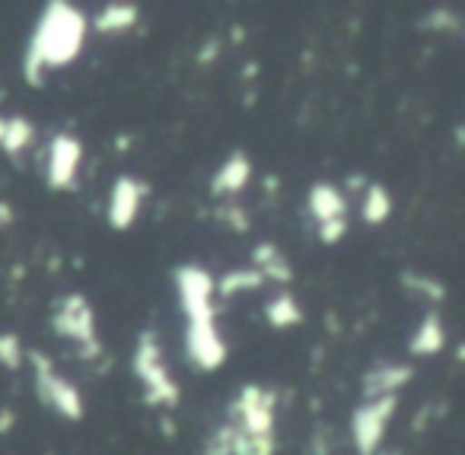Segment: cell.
<instances>
[{
    "label": "cell",
    "mask_w": 465,
    "mask_h": 455,
    "mask_svg": "<svg viewBox=\"0 0 465 455\" xmlns=\"http://www.w3.org/2000/svg\"><path fill=\"white\" fill-rule=\"evenodd\" d=\"M86 16L77 7L64 4V0H52L42 14V20L35 23V33L29 39L26 61H23V77L26 84L42 86L45 84V71L52 67H67L86 42Z\"/></svg>",
    "instance_id": "obj_1"
},
{
    "label": "cell",
    "mask_w": 465,
    "mask_h": 455,
    "mask_svg": "<svg viewBox=\"0 0 465 455\" xmlns=\"http://www.w3.org/2000/svg\"><path fill=\"white\" fill-rule=\"evenodd\" d=\"M131 370L143 382V401L153 408H175L179 404V382L173 379V372L163 363V347L156 331H141L131 357Z\"/></svg>",
    "instance_id": "obj_2"
},
{
    "label": "cell",
    "mask_w": 465,
    "mask_h": 455,
    "mask_svg": "<svg viewBox=\"0 0 465 455\" xmlns=\"http://www.w3.org/2000/svg\"><path fill=\"white\" fill-rule=\"evenodd\" d=\"M52 331L61 334V338H71L80 347L84 360H96L103 353L99 331H96V315H93V306L84 293H67L58 302V309L52 315Z\"/></svg>",
    "instance_id": "obj_3"
},
{
    "label": "cell",
    "mask_w": 465,
    "mask_h": 455,
    "mask_svg": "<svg viewBox=\"0 0 465 455\" xmlns=\"http://www.w3.org/2000/svg\"><path fill=\"white\" fill-rule=\"evenodd\" d=\"M274 408L278 395L262 385H242L240 395L226 408V423L240 433H274Z\"/></svg>",
    "instance_id": "obj_4"
},
{
    "label": "cell",
    "mask_w": 465,
    "mask_h": 455,
    "mask_svg": "<svg viewBox=\"0 0 465 455\" xmlns=\"http://www.w3.org/2000/svg\"><path fill=\"white\" fill-rule=\"evenodd\" d=\"M29 360H33V370H35V395H39L48 408L58 410L61 417H67V420H80L86 408H84V395L77 391V385L67 382L64 376L54 372L48 353L33 351L29 353Z\"/></svg>",
    "instance_id": "obj_5"
},
{
    "label": "cell",
    "mask_w": 465,
    "mask_h": 455,
    "mask_svg": "<svg viewBox=\"0 0 465 455\" xmlns=\"http://www.w3.org/2000/svg\"><path fill=\"white\" fill-rule=\"evenodd\" d=\"M179 306L192 321H213V277L198 264H179L173 274Z\"/></svg>",
    "instance_id": "obj_6"
},
{
    "label": "cell",
    "mask_w": 465,
    "mask_h": 455,
    "mask_svg": "<svg viewBox=\"0 0 465 455\" xmlns=\"http://www.w3.org/2000/svg\"><path fill=\"white\" fill-rule=\"evenodd\" d=\"M395 408H399V395L363 401L361 408L354 410V417H351V433H354L357 455H376L380 452L382 433H386Z\"/></svg>",
    "instance_id": "obj_7"
},
{
    "label": "cell",
    "mask_w": 465,
    "mask_h": 455,
    "mask_svg": "<svg viewBox=\"0 0 465 455\" xmlns=\"http://www.w3.org/2000/svg\"><path fill=\"white\" fill-rule=\"evenodd\" d=\"M185 351L201 372L220 370L226 363V344L217 331V321H192L185 331Z\"/></svg>",
    "instance_id": "obj_8"
},
{
    "label": "cell",
    "mask_w": 465,
    "mask_h": 455,
    "mask_svg": "<svg viewBox=\"0 0 465 455\" xmlns=\"http://www.w3.org/2000/svg\"><path fill=\"white\" fill-rule=\"evenodd\" d=\"M80 156H84V147H80L77 137L54 134L52 137V147H48V169H45L48 188H54V192L74 188V182H77Z\"/></svg>",
    "instance_id": "obj_9"
},
{
    "label": "cell",
    "mask_w": 465,
    "mask_h": 455,
    "mask_svg": "<svg viewBox=\"0 0 465 455\" xmlns=\"http://www.w3.org/2000/svg\"><path fill=\"white\" fill-rule=\"evenodd\" d=\"M143 198H147V185H143L141 179L118 175L115 185H112V194H109V213H105V220H109L112 230L124 232L128 226H134Z\"/></svg>",
    "instance_id": "obj_10"
},
{
    "label": "cell",
    "mask_w": 465,
    "mask_h": 455,
    "mask_svg": "<svg viewBox=\"0 0 465 455\" xmlns=\"http://www.w3.org/2000/svg\"><path fill=\"white\" fill-rule=\"evenodd\" d=\"M414 370L405 363H392V366H376L363 376V401H376V398H389L399 395V389H405L411 382Z\"/></svg>",
    "instance_id": "obj_11"
},
{
    "label": "cell",
    "mask_w": 465,
    "mask_h": 455,
    "mask_svg": "<svg viewBox=\"0 0 465 455\" xmlns=\"http://www.w3.org/2000/svg\"><path fill=\"white\" fill-rule=\"evenodd\" d=\"M249 179H252V163H249V156L242 153V150H236V153L226 156V163L217 169V175L211 179V194H213V198L236 194V192H242V188L249 185Z\"/></svg>",
    "instance_id": "obj_12"
},
{
    "label": "cell",
    "mask_w": 465,
    "mask_h": 455,
    "mask_svg": "<svg viewBox=\"0 0 465 455\" xmlns=\"http://www.w3.org/2000/svg\"><path fill=\"white\" fill-rule=\"evenodd\" d=\"M310 213L316 217V223H331V220H344L348 213V201H344L341 188L329 185V182H316L310 188Z\"/></svg>",
    "instance_id": "obj_13"
},
{
    "label": "cell",
    "mask_w": 465,
    "mask_h": 455,
    "mask_svg": "<svg viewBox=\"0 0 465 455\" xmlns=\"http://www.w3.org/2000/svg\"><path fill=\"white\" fill-rule=\"evenodd\" d=\"M252 268L259 271L265 281H278V283L293 281L291 262H287V255L274 242H259V245H255V249H252Z\"/></svg>",
    "instance_id": "obj_14"
},
{
    "label": "cell",
    "mask_w": 465,
    "mask_h": 455,
    "mask_svg": "<svg viewBox=\"0 0 465 455\" xmlns=\"http://www.w3.org/2000/svg\"><path fill=\"white\" fill-rule=\"evenodd\" d=\"M35 128L23 115H0V150L7 156H20L33 143Z\"/></svg>",
    "instance_id": "obj_15"
},
{
    "label": "cell",
    "mask_w": 465,
    "mask_h": 455,
    "mask_svg": "<svg viewBox=\"0 0 465 455\" xmlns=\"http://www.w3.org/2000/svg\"><path fill=\"white\" fill-rule=\"evenodd\" d=\"M446 344V331H443V321H440L437 312H427L424 321H420V328L411 334V353L414 357H433V353H440Z\"/></svg>",
    "instance_id": "obj_16"
},
{
    "label": "cell",
    "mask_w": 465,
    "mask_h": 455,
    "mask_svg": "<svg viewBox=\"0 0 465 455\" xmlns=\"http://www.w3.org/2000/svg\"><path fill=\"white\" fill-rule=\"evenodd\" d=\"M262 283H265V277H262L255 268H236V271H226L220 281H213V293L230 300V296H236V293H252V290H259Z\"/></svg>",
    "instance_id": "obj_17"
},
{
    "label": "cell",
    "mask_w": 465,
    "mask_h": 455,
    "mask_svg": "<svg viewBox=\"0 0 465 455\" xmlns=\"http://www.w3.org/2000/svg\"><path fill=\"white\" fill-rule=\"evenodd\" d=\"M137 7L134 4H109V7L103 10V14H96V20H93V29L96 33H128L131 26L137 23Z\"/></svg>",
    "instance_id": "obj_18"
},
{
    "label": "cell",
    "mask_w": 465,
    "mask_h": 455,
    "mask_svg": "<svg viewBox=\"0 0 465 455\" xmlns=\"http://www.w3.org/2000/svg\"><path fill=\"white\" fill-rule=\"evenodd\" d=\"M265 319L272 328H293L303 321V309H300V302L293 293H278L274 300H268Z\"/></svg>",
    "instance_id": "obj_19"
},
{
    "label": "cell",
    "mask_w": 465,
    "mask_h": 455,
    "mask_svg": "<svg viewBox=\"0 0 465 455\" xmlns=\"http://www.w3.org/2000/svg\"><path fill=\"white\" fill-rule=\"evenodd\" d=\"M363 223L370 226H380L389 220V213H392V198H389V192L382 185H370L367 194H363Z\"/></svg>",
    "instance_id": "obj_20"
},
{
    "label": "cell",
    "mask_w": 465,
    "mask_h": 455,
    "mask_svg": "<svg viewBox=\"0 0 465 455\" xmlns=\"http://www.w3.org/2000/svg\"><path fill=\"white\" fill-rule=\"evenodd\" d=\"M232 455H274V433H240V430H232Z\"/></svg>",
    "instance_id": "obj_21"
},
{
    "label": "cell",
    "mask_w": 465,
    "mask_h": 455,
    "mask_svg": "<svg viewBox=\"0 0 465 455\" xmlns=\"http://www.w3.org/2000/svg\"><path fill=\"white\" fill-rule=\"evenodd\" d=\"M401 283H405L411 293H420V296H427V300H433V302L446 300V287L430 274H420V271H401Z\"/></svg>",
    "instance_id": "obj_22"
},
{
    "label": "cell",
    "mask_w": 465,
    "mask_h": 455,
    "mask_svg": "<svg viewBox=\"0 0 465 455\" xmlns=\"http://www.w3.org/2000/svg\"><path fill=\"white\" fill-rule=\"evenodd\" d=\"M23 344L16 334H0V366H7V370H20L23 366Z\"/></svg>",
    "instance_id": "obj_23"
},
{
    "label": "cell",
    "mask_w": 465,
    "mask_h": 455,
    "mask_svg": "<svg viewBox=\"0 0 465 455\" xmlns=\"http://www.w3.org/2000/svg\"><path fill=\"white\" fill-rule=\"evenodd\" d=\"M201 455H232V430H230V423H223V427L213 430V436L204 442Z\"/></svg>",
    "instance_id": "obj_24"
},
{
    "label": "cell",
    "mask_w": 465,
    "mask_h": 455,
    "mask_svg": "<svg viewBox=\"0 0 465 455\" xmlns=\"http://www.w3.org/2000/svg\"><path fill=\"white\" fill-rule=\"evenodd\" d=\"M420 26H424V29H437V33H456V29H459V16L450 14V10H433V14H427L424 20H420Z\"/></svg>",
    "instance_id": "obj_25"
},
{
    "label": "cell",
    "mask_w": 465,
    "mask_h": 455,
    "mask_svg": "<svg viewBox=\"0 0 465 455\" xmlns=\"http://www.w3.org/2000/svg\"><path fill=\"white\" fill-rule=\"evenodd\" d=\"M217 217L223 220L226 226H232L236 232H249V217H246V211L242 207H236V204H223L217 211Z\"/></svg>",
    "instance_id": "obj_26"
},
{
    "label": "cell",
    "mask_w": 465,
    "mask_h": 455,
    "mask_svg": "<svg viewBox=\"0 0 465 455\" xmlns=\"http://www.w3.org/2000/svg\"><path fill=\"white\" fill-rule=\"evenodd\" d=\"M344 232H348V217H344V220H331V223H322V226H319V239H322L325 245L341 242Z\"/></svg>",
    "instance_id": "obj_27"
},
{
    "label": "cell",
    "mask_w": 465,
    "mask_h": 455,
    "mask_svg": "<svg viewBox=\"0 0 465 455\" xmlns=\"http://www.w3.org/2000/svg\"><path fill=\"white\" fill-rule=\"evenodd\" d=\"M14 223V207L7 204V201H0V226Z\"/></svg>",
    "instance_id": "obj_28"
}]
</instances>
